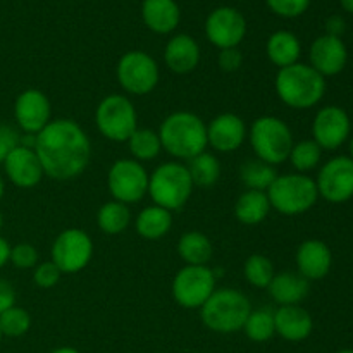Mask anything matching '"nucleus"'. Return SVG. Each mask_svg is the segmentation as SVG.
Wrapping results in <instances>:
<instances>
[{
	"label": "nucleus",
	"mask_w": 353,
	"mask_h": 353,
	"mask_svg": "<svg viewBox=\"0 0 353 353\" xmlns=\"http://www.w3.org/2000/svg\"><path fill=\"white\" fill-rule=\"evenodd\" d=\"M33 150L45 176L55 181L79 178L92 161V141L72 119H52L34 138Z\"/></svg>",
	"instance_id": "1"
},
{
	"label": "nucleus",
	"mask_w": 353,
	"mask_h": 353,
	"mask_svg": "<svg viewBox=\"0 0 353 353\" xmlns=\"http://www.w3.org/2000/svg\"><path fill=\"white\" fill-rule=\"evenodd\" d=\"M162 150L176 161H186L207 150V124L190 110H176L159 128Z\"/></svg>",
	"instance_id": "2"
},
{
	"label": "nucleus",
	"mask_w": 353,
	"mask_h": 353,
	"mask_svg": "<svg viewBox=\"0 0 353 353\" xmlns=\"http://www.w3.org/2000/svg\"><path fill=\"white\" fill-rule=\"evenodd\" d=\"M274 88L285 105L296 110H307L323 100L326 93V78L310 64L296 62L279 69L274 79Z\"/></svg>",
	"instance_id": "3"
},
{
	"label": "nucleus",
	"mask_w": 353,
	"mask_h": 353,
	"mask_svg": "<svg viewBox=\"0 0 353 353\" xmlns=\"http://www.w3.org/2000/svg\"><path fill=\"white\" fill-rule=\"evenodd\" d=\"M250 312V300L240 290L216 288L200 309V319L214 333L231 334L243 330Z\"/></svg>",
	"instance_id": "4"
},
{
	"label": "nucleus",
	"mask_w": 353,
	"mask_h": 353,
	"mask_svg": "<svg viewBox=\"0 0 353 353\" xmlns=\"http://www.w3.org/2000/svg\"><path fill=\"white\" fill-rule=\"evenodd\" d=\"M193 185L186 164L179 161L164 162L150 172L148 178V196L154 205L171 212L183 209L192 196Z\"/></svg>",
	"instance_id": "5"
},
{
	"label": "nucleus",
	"mask_w": 353,
	"mask_h": 353,
	"mask_svg": "<svg viewBox=\"0 0 353 353\" xmlns=\"http://www.w3.org/2000/svg\"><path fill=\"white\" fill-rule=\"evenodd\" d=\"M265 193L271 202V209L283 216H300L309 212L319 200L316 181L300 172L278 174Z\"/></svg>",
	"instance_id": "6"
},
{
	"label": "nucleus",
	"mask_w": 353,
	"mask_h": 353,
	"mask_svg": "<svg viewBox=\"0 0 353 353\" xmlns=\"http://www.w3.org/2000/svg\"><path fill=\"white\" fill-rule=\"evenodd\" d=\"M248 141L255 159L268 162L274 168L288 161L295 143L288 124L276 116L257 117L248 130Z\"/></svg>",
	"instance_id": "7"
},
{
	"label": "nucleus",
	"mask_w": 353,
	"mask_h": 353,
	"mask_svg": "<svg viewBox=\"0 0 353 353\" xmlns=\"http://www.w3.org/2000/svg\"><path fill=\"white\" fill-rule=\"evenodd\" d=\"M95 124L103 138L116 143L128 141L138 130V114L130 97L110 93L103 97L95 109Z\"/></svg>",
	"instance_id": "8"
},
{
	"label": "nucleus",
	"mask_w": 353,
	"mask_h": 353,
	"mask_svg": "<svg viewBox=\"0 0 353 353\" xmlns=\"http://www.w3.org/2000/svg\"><path fill=\"white\" fill-rule=\"evenodd\" d=\"M116 78L128 95L143 97L154 92L161 79V68L150 54L130 50L121 55L116 65Z\"/></svg>",
	"instance_id": "9"
},
{
	"label": "nucleus",
	"mask_w": 353,
	"mask_h": 353,
	"mask_svg": "<svg viewBox=\"0 0 353 353\" xmlns=\"http://www.w3.org/2000/svg\"><path fill=\"white\" fill-rule=\"evenodd\" d=\"M148 171L134 159H117L107 172V188L112 200L126 205L141 202L148 195Z\"/></svg>",
	"instance_id": "10"
},
{
	"label": "nucleus",
	"mask_w": 353,
	"mask_h": 353,
	"mask_svg": "<svg viewBox=\"0 0 353 353\" xmlns=\"http://www.w3.org/2000/svg\"><path fill=\"white\" fill-rule=\"evenodd\" d=\"M216 281L217 274L209 265H185L172 279V299L183 309H202L216 292Z\"/></svg>",
	"instance_id": "11"
},
{
	"label": "nucleus",
	"mask_w": 353,
	"mask_h": 353,
	"mask_svg": "<svg viewBox=\"0 0 353 353\" xmlns=\"http://www.w3.org/2000/svg\"><path fill=\"white\" fill-rule=\"evenodd\" d=\"M52 262L62 274H76L92 262L93 240L86 231L69 228L61 231L52 243Z\"/></svg>",
	"instance_id": "12"
},
{
	"label": "nucleus",
	"mask_w": 353,
	"mask_h": 353,
	"mask_svg": "<svg viewBox=\"0 0 353 353\" xmlns=\"http://www.w3.org/2000/svg\"><path fill=\"white\" fill-rule=\"evenodd\" d=\"M319 196L331 203H343L353 196V161L348 155L330 159L314 179Z\"/></svg>",
	"instance_id": "13"
},
{
	"label": "nucleus",
	"mask_w": 353,
	"mask_h": 353,
	"mask_svg": "<svg viewBox=\"0 0 353 353\" xmlns=\"http://www.w3.org/2000/svg\"><path fill=\"white\" fill-rule=\"evenodd\" d=\"M203 30L207 40L219 50L240 47L247 37V19L234 7L221 6L207 16Z\"/></svg>",
	"instance_id": "14"
},
{
	"label": "nucleus",
	"mask_w": 353,
	"mask_h": 353,
	"mask_svg": "<svg viewBox=\"0 0 353 353\" xmlns=\"http://www.w3.org/2000/svg\"><path fill=\"white\" fill-rule=\"evenodd\" d=\"M352 131L347 110L338 105H326L317 110L312 123V140L323 150H336L348 140Z\"/></svg>",
	"instance_id": "15"
},
{
	"label": "nucleus",
	"mask_w": 353,
	"mask_h": 353,
	"mask_svg": "<svg viewBox=\"0 0 353 353\" xmlns=\"http://www.w3.org/2000/svg\"><path fill=\"white\" fill-rule=\"evenodd\" d=\"M14 119L24 134H38L52 121L50 100L41 90H24L14 102Z\"/></svg>",
	"instance_id": "16"
},
{
	"label": "nucleus",
	"mask_w": 353,
	"mask_h": 353,
	"mask_svg": "<svg viewBox=\"0 0 353 353\" xmlns=\"http://www.w3.org/2000/svg\"><path fill=\"white\" fill-rule=\"evenodd\" d=\"M248 138V128L238 114L223 112L207 124V145L219 154L236 152Z\"/></svg>",
	"instance_id": "17"
},
{
	"label": "nucleus",
	"mask_w": 353,
	"mask_h": 353,
	"mask_svg": "<svg viewBox=\"0 0 353 353\" xmlns=\"http://www.w3.org/2000/svg\"><path fill=\"white\" fill-rule=\"evenodd\" d=\"M2 165L6 178L14 186L23 190L34 188L37 185H40L45 176L37 152L30 147H24V145L14 148Z\"/></svg>",
	"instance_id": "18"
},
{
	"label": "nucleus",
	"mask_w": 353,
	"mask_h": 353,
	"mask_svg": "<svg viewBox=\"0 0 353 353\" xmlns=\"http://www.w3.org/2000/svg\"><path fill=\"white\" fill-rule=\"evenodd\" d=\"M309 61L310 65L324 78L340 74L348 62L347 45L341 38L323 34L310 45Z\"/></svg>",
	"instance_id": "19"
},
{
	"label": "nucleus",
	"mask_w": 353,
	"mask_h": 353,
	"mask_svg": "<svg viewBox=\"0 0 353 353\" xmlns=\"http://www.w3.org/2000/svg\"><path fill=\"white\" fill-rule=\"evenodd\" d=\"M296 272L307 281H319L333 268V252L321 240H305L296 248Z\"/></svg>",
	"instance_id": "20"
},
{
	"label": "nucleus",
	"mask_w": 353,
	"mask_h": 353,
	"mask_svg": "<svg viewBox=\"0 0 353 353\" xmlns=\"http://www.w3.org/2000/svg\"><path fill=\"white\" fill-rule=\"evenodd\" d=\"M200 45L186 33L172 34L164 48V62L169 71L176 74H188L200 64Z\"/></svg>",
	"instance_id": "21"
},
{
	"label": "nucleus",
	"mask_w": 353,
	"mask_h": 353,
	"mask_svg": "<svg viewBox=\"0 0 353 353\" xmlns=\"http://www.w3.org/2000/svg\"><path fill=\"white\" fill-rule=\"evenodd\" d=\"M276 334L292 343L307 340L314 331V319L302 305H285L274 310Z\"/></svg>",
	"instance_id": "22"
},
{
	"label": "nucleus",
	"mask_w": 353,
	"mask_h": 353,
	"mask_svg": "<svg viewBox=\"0 0 353 353\" xmlns=\"http://www.w3.org/2000/svg\"><path fill=\"white\" fill-rule=\"evenodd\" d=\"M141 21L155 34H169L179 26L181 10L176 0H143Z\"/></svg>",
	"instance_id": "23"
},
{
	"label": "nucleus",
	"mask_w": 353,
	"mask_h": 353,
	"mask_svg": "<svg viewBox=\"0 0 353 353\" xmlns=\"http://www.w3.org/2000/svg\"><path fill=\"white\" fill-rule=\"evenodd\" d=\"M310 281H307L303 276L295 271L276 272L272 281L269 283L268 290L272 302L278 303V307L285 305H300L307 299L310 290Z\"/></svg>",
	"instance_id": "24"
},
{
	"label": "nucleus",
	"mask_w": 353,
	"mask_h": 353,
	"mask_svg": "<svg viewBox=\"0 0 353 353\" xmlns=\"http://www.w3.org/2000/svg\"><path fill=\"white\" fill-rule=\"evenodd\" d=\"M265 55L269 62L278 69L288 68V65L300 62L302 55V43L299 37L288 30L274 31L265 41Z\"/></svg>",
	"instance_id": "25"
},
{
	"label": "nucleus",
	"mask_w": 353,
	"mask_h": 353,
	"mask_svg": "<svg viewBox=\"0 0 353 353\" xmlns=\"http://www.w3.org/2000/svg\"><path fill=\"white\" fill-rule=\"evenodd\" d=\"M137 233L145 240H161L168 236L172 228V212L168 209H162L159 205H148L140 210V214L134 219Z\"/></svg>",
	"instance_id": "26"
},
{
	"label": "nucleus",
	"mask_w": 353,
	"mask_h": 353,
	"mask_svg": "<svg viewBox=\"0 0 353 353\" xmlns=\"http://www.w3.org/2000/svg\"><path fill=\"white\" fill-rule=\"evenodd\" d=\"M271 212V202L265 192L247 190L238 196L234 203V216L245 226H257L264 223Z\"/></svg>",
	"instance_id": "27"
},
{
	"label": "nucleus",
	"mask_w": 353,
	"mask_h": 353,
	"mask_svg": "<svg viewBox=\"0 0 353 353\" xmlns=\"http://www.w3.org/2000/svg\"><path fill=\"white\" fill-rule=\"evenodd\" d=\"M178 255L185 265H209L214 255L212 241L202 231H186L178 241Z\"/></svg>",
	"instance_id": "28"
},
{
	"label": "nucleus",
	"mask_w": 353,
	"mask_h": 353,
	"mask_svg": "<svg viewBox=\"0 0 353 353\" xmlns=\"http://www.w3.org/2000/svg\"><path fill=\"white\" fill-rule=\"evenodd\" d=\"M131 223V210L130 205L121 203L117 200L105 202L97 212V226L102 233L109 236L124 233Z\"/></svg>",
	"instance_id": "29"
},
{
	"label": "nucleus",
	"mask_w": 353,
	"mask_h": 353,
	"mask_svg": "<svg viewBox=\"0 0 353 353\" xmlns=\"http://www.w3.org/2000/svg\"><path fill=\"white\" fill-rule=\"evenodd\" d=\"M186 168H188L190 176H192L193 185L200 186V188H210L221 178L219 159L207 150L195 155L193 159H190L186 162Z\"/></svg>",
	"instance_id": "30"
},
{
	"label": "nucleus",
	"mask_w": 353,
	"mask_h": 353,
	"mask_svg": "<svg viewBox=\"0 0 353 353\" xmlns=\"http://www.w3.org/2000/svg\"><path fill=\"white\" fill-rule=\"evenodd\" d=\"M276 178H278V171L274 165L259 161V159H250L243 162L240 168V181L247 186V190L268 192Z\"/></svg>",
	"instance_id": "31"
},
{
	"label": "nucleus",
	"mask_w": 353,
	"mask_h": 353,
	"mask_svg": "<svg viewBox=\"0 0 353 353\" xmlns=\"http://www.w3.org/2000/svg\"><path fill=\"white\" fill-rule=\"evenodd\" d=\"M128 150H130L131 159L138 162H150L157 159L162 152V143L159 133L147 128H138L130 138H128Z\"/></svg>",
	"instance_id": "32"
},
{
	"label": "nucleus",
	"mask_w": 353,
	"mask_h": 353,
	"mask_svg": "<svg viewBox=\"0 0 353 353\" xmlns=\"http://www.w3.org/2000/svg\"><path fill=\"white\" fill-rule=\"evenodd\" d=\"M245 334L254 343H265L276 334L274 327V310L262 307V309H252L245 321Z\"/></svg>",
	"instance_id": "33"
},
{
	"label": "nucleus",
	"mask_w": 353,
	"mask_h": 353,
	"mask_svg": "<svg viewBox=\"0 0 353 353\" xmlns=\"http://www.w3.org/2000/svg\"><path fill=\"white\" fill-rule=\"evenodd\" d=\"M323 157V148L314 140H302L299 143H293L292 152H290L288 161L292 162L293 169L300 174L314 171L321 164Z\"/></svg>",
	"instance_id": "34"
},
{
	"label": "nucleus",
	"mask_w": 353,
	"mask_h": 353,
	"mask_svg": "<svg viewBox=\"0 0 353 353\" xmlns=\"http://www.w3.org/2000/svg\"><path fill=\"white\" fill-rule=\"evenodd\" d=\"M274 264L269 257L262 254H254L245 261L243 265V276L247 279V283L254 288L265 290L269 286V283L274 278Z\"/></svg>",
	"instance_id": "35"
},
{
	"label": "nucleus",
	"mask_w": 353,
	"mask_h": 353,
	"mask_svg": "<svg viewBox=\"0 0 353 353\" xmlns=\"http://www.w3.org/2000/svg\"><path fill=\"white\" fill-rule=\"evenodd\" d=\"M31 316L23 307H10L6 312L0 314V331L2 336L21 338L30 331Z\"/></svg>",
	"instance_id": "36"
},
{
	"label": "nucleus",
	"mask_w": 353,
	"mask_h": 353,
	"mask_svg": "<svg viewBox=\"0 0 353 353\" xmlns=\"http://www.w3.org/2000/svg\"><path fill=\"white\" fill-rule=\"evenodd\" d=\"M312 0H265L272 14L285 19H293L307 12Z\"/></svg>",
	"instance_id": "37"
},
{
	"label": "nucleus",
	"mask_w": 353,
	"mask_h": 353,
	"mask_svg": "<svg viewBox=\"0 0 353 353\" xmlns=\"http://www.w3.org/2000/svg\"><path fill=\"white\" fill-rule=\"evenodd\" d=\"M62 271L52 261L38 262L37 268L33 269V283L41 290L54 288L61 281Z\"/></svg>",
	"instance_id": "38"
},
{
	"label": "nucleus",
	"mask_w": 353,
	"mask_h": 353,
	"mask_svg": "<svg viewBox=\"0 0 353 353\" xmlns=\"http://www.w3.org/2000/svg\"><path fill=\"white\" fill-rule=\"evenodd\" d=\"M10 264L17 269H34L38 264V250L31 243H17L10 247Z\"/></svg>",
	"instance_id": "39"
},
{
	"label": "nucleus",
	"mask_w": 353,
	"mask_h": 353,
	"mask_svg": "<svg viewBox=\"0 0 353 353\" xmlns=\"http://www.w3.org/2000/svg\"><path fill=\"white\" fill-rule=\"evenodd\" d=\"M21 145V134L7 124H0V164H3L10 152Z\"/></svg>",
	"instance_id": "40"
},
{
	"label": "nucleus",
	"mask_w": 353,
	"mask_h": 353,
	"mask_svg": "<svg viewBox=\"0 0 353 353\" xmlns=\"http://www.w3.org/2000/svg\"><path fill=\"white\" fill-rule=\"evenodd\" d=\"M243 64V54L238 47L233 48H223L219 50L217 55V65L221 68V71L224 72H236L238 69Z\"/></svg>",
	"instance_id": "41"
},
{
	"label": "nucleus",
	"mask_w": 353,
	"mask_h": 353,
	"mask_svg": "<svg viewBox=\"0 0 353 353\" xmlns=\"http://www.w3.org/2000/svg\"><path fill=\"white\" fill-rule=\"evenodd\" d=\"M16 305V290L7 279L0 278V314Z\"/></svg>",
	"instance_id": "42"
},
{
	"label": "nucleus",
	"mask_w": 353,
	"mask_h": 353,
	"mask_svg": "<svg viewBox=\"0 0 353 353\" xmlns=\"http://www.w3.org/2000/svg\"><path fill=\"white\" fill-rule=\"evenodd\" d=\"M345 28H347V24L341 16H331L326 21V34H331V37L341 38V34L345 33Z\"/></svg>",
	"instance_id": "43"
},
{
	"label": "nucleus",
	"mask_w": 353,
	"mask_h": 353,
	"mask_svg": "<svg viewBox=\"0 0 353 353\" xmlns=\"http://www.w3.org/2000/svg\"><path fill=\"white\" fill-rule=\"evenodd\" d=\"M9 259H10L9 241H7L3 236H0V269H3L7 264H9Z\"/></svg>",
	"instance_id": "44"
},
{
	"label": "nucleus",
	"mask_w": 353,
	"mask_h": 353,
	"mask_svg": "<svg viewBox=\"0 0 353 353\" xmlns=\"http://www.w3.org/2000/svg\"><path fill=\"white\" fill-rule=\"evenodd\" d=\"M52 353H81V352L76 350V348H72V347H59V348H55Z\"/></svg>",
	"instance_id": "45"
},
{
	"label": "nucleus",
	"mask_w": 353,
	"mask_h": 353,
	"mask_svg": "<svg viewBox=\"0 0 353 353\" xmlns=\"http://www.w3.org/2000/svg\"><path fill=\"white\" fill-rule=\"evenodd\" d=\"M340 3H341V7L347 10V12L353 14V0H340Z\"/></svg>",
	"instance_id": "46"
},
{
	"label": "nucleus",
	"mask_w": 353,
	"mask_h": 353,
	"mask_svg": "<svg viewBox=\"0 0 353 353\" xmlns=\"http://www.w3.org/2000/svg\"><path fill=\"white\" fill-rule=\"evenodd\" d=\"M3 193H6V181H3L2 174H0V200L3 199Z\"/></svg>",
	"instance_id": "47"
},
{
	"label": "nucleus",
	"mask_w": 353,
	"mask_h": 353,
	"mask_svg": "<svg viewBox=\"0 0 353 353\" xmlns=\"http://www.w3.org/2000/svg\"><path fill=\"white\" fill-rule=\"evenodd\" d=\"M348 157H350L353 161V137L350 138V155H348Z\"/></svg>",
	"instance_id": "48"
},
{
	"label": "nucleus",
	"mask_w": 353,
	"mask_h": 353,
	"mask_svg": "<svg viewBox=\"0 0 353 353\" xmlns=\"http://www.w3.org/2000/svg\"><path fill=\"white\" fill-rule=\"evenodd\" d=\"M2 228H3V214L0 212V231H2Z\"/></svg>",
	"instance_id": "49"
},
{
	"label": "nucleus",
	"mask_w": 353,
	"mask_h": 353,
	"mask_svg": "<svg viewBox=\"0 0 353 353\" xmlns=\"http://www.w3.org/2000/svg\"><path fill=\"white\" fill-rule=\"evenodd\" d=\"M336 353H353V350H348V348H347V350H340V352H336Z\"/></svg>",
	"instance_id": "50"
},
{
	"label": "nucleus",
	"mask_w": 353,
	"mask_h": 353,
	"mask_svg": "<svg viewBox=\"0 0 353 353\" xmlns=\"http://www.w3.org/2000/svg\"><path fill=\"white\" fill-rule=\"evenodd\" d=\"M2 338H3V336H2V331H0V343H2Z\"/></svg>",
	"instance_id": "51"
}]
</instances>
